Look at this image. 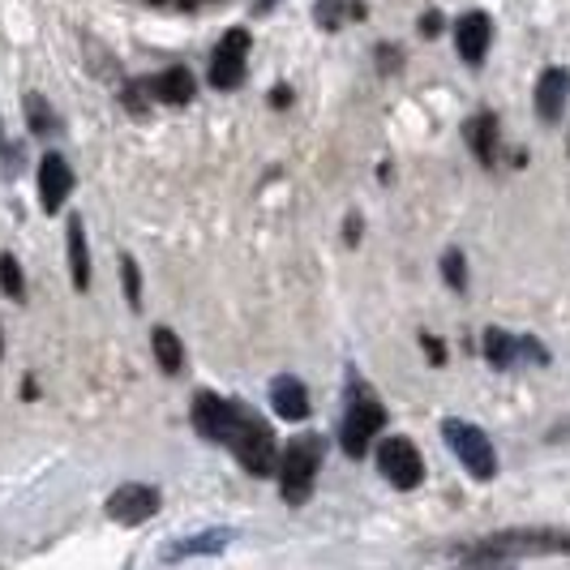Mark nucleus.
<instances>
[{"mask_svg": "<svg viewBox=\"0 0 570 570\" xmlns=\"http://www.w3.org/2000/svg\"><path fill=\"white\" fill-rule=\"evenodd\" d=\"M0 287H4V296H13V301H22V292H27V279H22V266L13 262V254L0 257Z\"/></svg>", "mask_w": 570, "mask_h": 570, "instance_id": "obj_19", "label": "nucleus"}, {"mask_svg": "<svg viewBox=\"0 0 570 570\" xmlns=\"http://www.w3.org/2000/svg\"><path fill=\"white\" fill-rule=\"evenodd\" d=\"M442 275H446V284L455 287V292L468 287V271H463V254L459 249H451V254L442 257Z\"/></svg>", "mask_w": 570, "mask_h": 570, "instance_id": "obj_22", "label": "nucleus"}, {"mask_svg": "<svg viewBox=\"0 0 570 570\" xmlns=\"http://www.w3.org/2000/svg\"><path fill=\"white\" fill-rule=\"evenodd\" d=\"M567 95H570V73L567 69H544L541 82H537V112L541 120H562V108H567Z\"/></svg>", "mask_w": 570, "mask_h": 570, "instance_id": "obj_12", "label": "nucleus"}, {"mask_svg": "<svg viewBox=\"0 0 570 570\" xmlns=\"http://www.w3.org/2000/svg\"><path fill=\"white\" fill-rule=\"evenodd\" d=\"M236 416H240V403L219 400V395H198V403H194V425H198L206 442H224L228 446Z\"/></svg>", "mask_w": 570, "mask_h": 570, "instance_id": "obj_7", "label": "nucleus"}, {"mask_svg": "<svg viewBox=\"0 0 570 570\" xmlns=\"http://www.w3.org/2000/svg\"><path fill=\"white\" fill-rule=\"evenodd\" d=\"M155 95H159L164 104H189V99H194V78H189V69H168V73H159V78H155Z\"/></svg>", "mask_w": 570, "mask_h": 570, "instance_id": "obj_15", "label": "nucleus"}, {"mask_svg": "<svg viewBox=\"0 0 570 570\" xmlns=\"http://www.w3.org/2000/svg\"><path fill=\"white\" fill-rule=\"evenodd\" d=\"M27 112H30V129H35V134H52L57 116L43 108V99H39V95H30L27 99Z\"/></svg>", "mask_w": 570, "mask_h": 570, "instance_id": "obj_21", "label": "nucleus"}, {"mask_svg": "<svg viewBox=\"0 0 570 570\" xmlns=\"http://www.w3.org/2000/svg\"><path fill=\"white\" fill-rule=\"evenodd\" d=\"M493 138H498V120L493 116H476L472 125H468V142L476 146V155H481V164H493Z\"/></svg>", "mask_w": 570, "mask_h": 570, "instance_id": "obj_17", "label": "nucleus"}, {"mask_svg": "<svg viewBox=\"0 0 570 570\" xmlns=\"http://www.w3.org/2000/svg\"><path fill=\"white\" fill-rule=\"evenodd\" d=\"M271 403H275V412H279L284 421H305V416H309V391H305V382L292 377V373L271 382Z\"/></svg>", "mask_w": 570, "mask_h": 570, "instance_id": "obj_11", "label": "nucleus"}, {"mask_svg": "<svg viewBox=\"0 0 570 570\" xmlns=\"http://www.w3.org/2000/svg\"><path fill=\"white\" fill-rule=\"evenodd\" d=\"M245 57H249V30H228L215 48V65H210V82L219 90H236L245 82Z\"/></svg>", "mask_w": 570, "mask_h": 570, "instance_id": "obj_6", "label": "nucleus"}, {"mask_svg": "<svg viewBox=\"0 0 570 570\" xmlns=\"http://www.w3.org/2000/svg\"><path fill=\"white\" fill-rule=\"evenodd\" d=\"M317 463H322V438H317V433L296 438V442L284 451V459H279V489H284V498L292 502V507H301V502L309 498L314 476H317Z\"/></svg>", "mask_w": 570, "mask_h": 570, "instance_id": "obj_2", "label": "nucleus"}, {"mask_svg": "<svg viewBox=\"0 0 570 570\" xmlns=\"http://www.w3.org/2000/svg\"><path fill=\"white\" fill-rule=\"evenodd\" d=\"M377 468H382V476L395 489H416L425 481L421 451H416L407 438H386V442L377 446Z\"/></svg>", "mask_w": 570, "mask_h": 570, "instance_id": "obj_5", "label": "nucleus"}, {"mask_svg": "<svg viewBox=\"0 0 570 570\" xmlns=\"http://www.w3.org/2000/svg\"><path fill=\"white\" fill-rule=\"evenodd\" d=\"M519 352H523L528 361H549V352H544L541 343H532V340H523V343H519Z\"/></svg>", "mask_w": 570, "mask_h": 570, "instance_id": "obj_23", "label": "nucleus"}, {"mask_svg": "<svg viewBox=\"0 0 570 570\" xmlns=\"http://www.w3.org/2000/svg\"><path fill=\"white\" fill-rule=\"evenodd\" d=\"M287 99H292V90H287V86H279V90H275V108H284Z\"/></svg>", "mask_w": 570, "mask_h": 570, "instance_id": "obj_26", "label": "nucleus"}, {"mask_svg": "<svg viewBox=\"0 0 570 570\" xmlns=\"http://www.w3.org/2000/svg\"><path fill=\"white\" fill-rule=\"evenodd\" d=\"M65 245H69V275H73V287L86 292V284H90V249H86L82 219H69V228H65Z\"/></svg>", "mask_w": 570, "mask_h": 570, "instance_id": "obj_13", "label": "nucleus"}, {"mask_svg": "<svg viewBox=\"0 0 570 570\" xmlns=\"http://www.w3.org/2000/svg\"><path fill=\"white\" fill-rule=\"evenodd\" d=\"M485 356H489V365H493V370H511L514 356H519V340L493 326V331H485Z\"/></svg>", "mask_w": 570, "mask_h": 570, "instance_id": "obj_16", "label": "nucleus"}, {"mask_svg": "<svg viewBox=\"0 0 570 570\" xmlns=\"http://www.w3.org/2000/svg\"><path fill=\"white\" fill-rule=\"evenodd\" d=\"M442 30V13H425V22H421V35H438Z\"/></svg>", "mask_w": 570, "mask_h": 570, "instance_id": "obj_24", "label": "nucleus"}, {"mask_svg": "<svg viewBox=\"0 0 570 570\" xmlns=\"http://www.w3.org/2000/svg\"><path fill=\"white\" fill-rule=\"evenodd\" d=\"M382 421H386V412H382V403L373 400L370 391H361V386H352V403H347V416H343V451L352 459H361L365 451H370L373 433L382 429Z\"/></svg>", "mask_w": 570, "mask_h": 570, "instance_id": "obj_3", "label": "nucleus"}, {"mask_svg": "<svg viewBox=\"0 0 570 570\" xmlns=\"http://www.w3.org/2000/svg\"><path fill=\"white\" fill-rule=\"evenodd\" d=\"M125 296H129V305L134 309H142V275H138V262L134 257H125Z\"/></svg>", "mask_w": 570, "mask_h": 570, "instance_id": "obj_20", "label": "nucleus"}, {"mask_svg": "<svg viewBox=\"0 0 570 570\" xmlns=\"http://www.w3.org/2000/svg\"><path fill=\"white\" fill-rule=\"evenodd\" d=\"M69 194H73V171H69V164L60 155H48L43 168H39V202H43V210L48 215L60 210Z\"/></svg>", "mask_w": 570, "mask_h": 570, "instance_id": "obj_9", "label": "nucleus"}, {"mask_svg": "<svg viewBox=\"0 0 570 570\" xmlns=\"http://www.w3.org/2000/svg\"><path fill=\"white\" fill-rule=\"evenodd\" d=\"M425 352L433 356V361H446V347H442L438 340H429V335H425Z\"/></svg>", "mask_w": 570, "mask_h": 570, "instance_id": "obj_25", "label": "nucleus"}, {"mask_svg": "<svg viewBox=\"0 0 570 570\" xmlns=\"http://www.w3.org/2000/svg\"><path fill=\"white\" fill-rule=\"evenodd\" d=\"M150 347H155V361H159V370H164V373H180V370H185V347H180V340L171 335L168 326H155V335H150Z\"/></svg>", "mask_w": 570, "mask_h": 570, "instance_id": "obj_14", "label": "nucleus"}, {"mask_svg": "<svg viewBox=\"0 0 570 570\" xmlns=\"http://www.w3.org/2000/svg\"><path fill=\"white\" fill-rule=\"evenodd\" d=\"M459 57L468 60V65H485V52H489V39H493V27H489L485 13H463L459 18Z\"/></svg>", "mask_w": 570, "mask_h": 570, "instance_id": "obj_10", "label": "nucleus"}, {"mask_svg": "<svg viewBox=\"0 0 570 570\" xmlns=\"http://www.w3.org/2000/svg\"><path fill=\"white\" fill-rule=\"evenodd\" d=\"M442 433H446V442H451V451L459 455V463H463L476 481H493L498 455H493V442L485 438V429L468 425V421H446Z\"/></svg>", "mask_w": 570, "mask_h": 570, "instance_id": "obj_4", "label": "nucleus"}, {"mask_svg": "<svg viewBox=\"0 0 570 570\" xmlns=\"http://www.w3.org/2000/svg\"><path fill=\"white\" fill-rule=\"evenodd\" d=\"M150 4H164V0H150Z\"/></svg>", "mask_w": 570, "mask_h": 570, "instance_id": "obj_27", "label": "nucleus"}, {"mask_svg": "<svg viewBox=\"0 0 570 570\" xmlns=\"http://www.w3.org/2000/svg\"><path fill=\"white\" fill-rule=\"evenodd\" d=\"M232 541V532H202L194 541H180L171 549L168 558H189V553H215V549H224Z\"/></svg>", "mask_w": 570, "mask_h": 570, "instance_id": "obj_18", "label": "nucleus"}, {"mask_svg": "<svg viewBox=\"0 0 570 570\" xmlns=\"http://www.w3.org/2000/svg\"><path fill=\"white\" fill-rule=\"evenodd\" d=\"M232 455L240 459V468L245 472H254V476H271L275 472V433L257 421L254 412H245L240 407V416H236V425H232V438H228Z\"/></svg>", "mask_w": 570, "mask_h": 570, "instance_id": "obj_1", "label": "nucleus"}, {"mask_svg": "<svg viewBox=\"0 0 570 570\" xmlns=\"http://www.w3.org/2000/svg\"><path fill=\"white\" fill-rule=\"evenodd\" d=\"M159 511V489H150V485H120L108 498V514H112L116 523H146L150 514Z\"/></svg>", "mask_w": 570, "mask_h": 570, "instance_id": "obj_8", "label": "nucleus"}, {"mask_svg": "<svg viewBox=\"0 0 570 570\" xmlns=\"http://www.w3.org/2000/svg\"><path fill=\"white\" fill-rule=\"evenodd\" d=\"M189 4H202V0H189Z\"/></svg>", "mask_w": 570, "mask_h": 570, "instance_id": "obj_28", "label": "nucleus"}]
</instances>
